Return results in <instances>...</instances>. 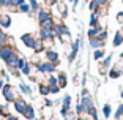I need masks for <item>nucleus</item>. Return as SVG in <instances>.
<instances>
[{
    "label": "nucleus",
    "instance_id": "1",
    "mask_svg": "<svg viewBox=\"0 0 123 120\" xmlns=\"http://www.w3.org/2000/svg\"><path fill=\"white\" fill-rule=\"evenodd\" d=\"M55 68H57V65L47 62V60L43 62V63H36V69H38L40 73H54Z\"/></svg>",
    "mask_w": 123,
    "mask_h": 120
},
{
    "label": "nucleus",
    "instance_id": "2",
    "mask_svg": "<svg viewBox=\"0 0 123 120\" xmlns=\"http://www.w3.org/2000/svg\"><path fill=\"white\" fill-rule=\"evenodd\" d=\"M2 95H3V98L6 100L8 103L14 101V92H13V87H11V84H5L3 88H2Z\"/></svg>",
    "mask_w": 123,
    "mask_h": 120
},
{
    "label": "nucleus",
    "instance_id": "3",
    "mask_svg": "<svg viewBox=\"0 0 123 120\" xmlns=\"http://www.w3.org/2000/svg\"><path fill=\"white\" fill-rule=\"evenodd\" d=\"M11 54H14V47L11 46V44H5V46L0 47V60H6Z\"/></svg>",
    "mask_w": 123,
    "mask_h": 120
},
{
    "label": "nucleus",
    "instance_id": "4",
    "mask_svg": "<svg viewBox=\"0 0 123 120\" xmlns=\"http://www.w3.org/2000/svg\"><path fill=\"white\" fill-rule=\"evenodd\" d=\"M69 109H71V95H65L63 96V100H62V115L66 117V114L69 112Z\"/></svg>",
    "mask_w": 123,
    "mask_h": 120
},
{
    "label": "nucleus",
    "instance_id": "5",
    "mask_svg": "<svg viewBox=\"0 0 123 120\" xmlns=\"http://www.w3.org/2000/svg\"><path fill=\"white\" fill-rule=\"evenodd\" d=\"M21 41L24 43L25 47H30V49H33V47H35V43H36L35 37H33L32 33H24V35L21 37Z\"/></svg>",
    "mask_w": 123,
    "mask_h": 120
},
{
    "label": "nucleus",
    "instance_id": "6",
    "mask_svg": "<svg viewBox=\"0 0 123 120\" xmlns=\"http://www.w3.org/2000/svg\"><path fill=\"white\" fill-rule=\"evenodd\" d=\"M18 60H19V55L16 54H11L10 57L5 60V63H6V66H8V69H14V68H18Z\"/></svg>",
    "mask_w": 123,
    "mask_h": 120
},
{
    "label": "nucleus",
    "instance_id": "7",
    "mask_svg": "<svg viewBox=\"0 0 123 120\" xmlns=\"http://www.w3.org/2000/svg\"><path fill=\"white\" fill-rule=\"evenodd\" d=\"M40 38H41L43 41H52L55 37H54V32H52V29H41Z\"/></svg>",
    "mask_w": 123,
    "mask_h": 120
},
{
    "label": "nucleus",
    "instance_id": "8",
    "mask_svg": "<svg viewBox=\"0 0 123 120\" xmlns=\"http://www.w3.org/2000/svg\"><path fill=\"white\" fill-rule=\"evenodd\" d=\"M13 104H14L16 112H19V114H24V111H25V107H27V103L22 98H16L14 101H13Z\"/></svg>",
    "mask_w": 123,
    "mask_h": 120
},
{
    "label": "nucleus",
    "instance_id": "9",
    "mask_svg": "<svg viewBox=\"0 0 123 120\" xmlns=\"http://www.w3.org/2000/svg\"><path fill=\"white\" fill-rule=\"evenodd\" d=\"M46 60H47V62H51V63H54V65H58V63H60V60H58V52L46 51Z\"/></svg>",
    "mask_w": 123,
    "mask_h": 120
},
{
    "label": "nucleus",
    "instance_id": "10",
    "mask_svg": "<svg viewBox=\"0 0 123 120\" xmlns=\"http://www.w3.org/2000/svg\"><path fill=\"white\" fill-rule=\"evenodd\" d=\"M79 47H80V38H77V40L74 41V44H73L71 54H69V57H68L69 62H73V60H74V58L77 57V51H79Z\"/></svg>",
    "mask_w": 123,
    "mask_h": 120
},
{
    "label": "nucleus",
    "instance_id": "11",
    "mask_svg": "<svg viewBox=\"0 0 123 120\" xmlns=\"http://www.w3.org/2000/svg\"><path fill=\"white\" fill-rule=\"evenodd\" d=\"M49 18H52L51 16V11H47V10H38V13H36V19L40 22H43V21H46V19H49Z\"/></svg>",
    "mask_w": 123,
    "mask_h": 120
},
{
    "label": "nucleus",
    "instance_id": "12",
    "mask_svg": "<svg viewBox=\"0 0 123 120\" xmlns=\"http://www.w3.org/2000/svg\"><path fill=\"white\" fill-rule=\"evenodd\" d=\"M0 27H2V29L11 27V18L8 14H0Z\"/></svg>",
    "mask_w": 123,
    "mask_h": 120
},
{
    "label": "nucleus",
    "instance_id": "13",
    "mask_svg": "<svg viewBox=\"0 0 123 120\" xmlns=\"http://www.w3.org/2000/svg\"><path fill=\"white\" fill-rule=\"evenodd\" d=\"M57 81H58V85H60V88H65L66 85H68V77H66V73H58L57 76Z\"/></svg>",
    "mask_w": 123,
    "mask_h": 120
},
{
    "label": "nucleus",
    "instance_id": "14",
    "mask_svg": "<svg viewBox=\"0 0 123 120\" xmlns=\"http://www.w3.org/2000/svg\"><path fill=\"white\" fill-rule=\"evenodd\" d=\"M22 115L25 117L27 120H33V119H35V109H33V106L27 104V107H25V111H24Z\"/></svg>",
    "mask_w": 123,
    "mask_h": 120
},
{
    "label": "nucleus",
    "instance_id": "15",
    "mask_svg": "<svg viewBox=\"0 0 123 120\" xmlns=\"http://www.w3.org/2000/svg\"><path fill=\"white\" fill-rule=\"evenodd\" d=\"M103 46H104V41H101L98 37L90 38V47L92 49H99V47H103Z\"/></svg>",
    "mask_w": 123,
    "mask_h": 120
},
{
    "label": "nucleus",
    "instance_id": "16",
    "mask_svg": "<svg viewBox=\"0 0 123 120\" xmlns=\"http://www.w3.org/2000/svg\"><path fill=\"white\" fill-rule=\"evenodd\" d=\"M112 44H114V46H120V44H123V33L122 32H120V30H118V32H115V35H114V40H112Z\"/></svg>",
    "mask_w": 123,
    "mask_h": 120
},
{
    "label": "nucleus",
    "instance_id": "17",
    "mask_svg": "<svg viewBox=\"0 0 123 120\" xmlns=\"http://www.w3.org/2000/svg\"><path fill=\"white\" fill-rule=\"evenodd\" d=\"M106 57V52H104V49L103 47H99V49H95V52H93V58L95 60H103V58Z\"/></svg>",
    "mask_w": 123,
    "mask_h": 120
},
{
    "label": "nucleus",
    "instance_id": "18",
    "mask_svg": "<svg viewBox=\"0 0 123 120\" xmlns=\"http://www.w3.org/2000/svg\"><path fill=\"white\" fill-rule=\"evenodd\" d=\"M52 32H54V37L57 38V40L62 41V24H54V27H52Z\"/></svg>",
    "mask_w": 123,
    "mask_h": 120
},
{
    "label": "nucleus",
    "instance_id": "19",
    "mask_svg": "<svg viewBox=\"0 0 123 120\" xmlns=\"http://www.w3.org/2000/svg\"><path fill=\"white\" fill-rule=\"evenodd\" d=\"M111 62H112V54L103 58V62H101V68H103V71L109 69V66H111Z\"/></svg>",
    "mask_w": 123,
    "mask_h": 120
},
{
    "label": "nucleus",
    "instance_id": "20",
    "mask_svg": "<svg viewBox=\"0 0 123 120\" xmlns=\"http://www.w3.org/2000/svg\"><path fill=\"white\" fill-rule=\"evenodd\" d=\"M101 27L98 25V27H90V30H88V38H95V37H98V35H99V32H101Z\"/></svg>",
    "mask_w": 123,
    "mask_h": 120
},
{
    "label": "nucleus",
    "instance_id": "21",
    "mask_svg": "<svg viewBox=\"0 0 123 120\" xmlns=\"http://www.w3.org/2000/svg\"><path fill=\"white\" fill-rule=\"evenodd\" d=\"M54 19L52 18H49V19H46V21H43V22H40V25H41V29H52L54 27Z\"/></svg>",
    "mask_w": 123,
    "mask_h": 120
},
{
    "label": "nucleus",
    "instance_id": "22",
    "mask_svg": "<svg viewBox=\"0 0 123 120\" xmlns=\"http://www.w3.org/2000/svg\"><path fill=\"white\" fill-rule=\"evenodd\" d=\"M80 103L84 104V107H85V109H88V107H92V106H93V101H92L90 95H87V96H82V100H80Z\"/></svg>",
    "mask_w": 123,
    "mask_h": 120
},
{
    "label": "nucleus",
    "instance_id": "23",
    "mask_svg": "<svg viewBox=\"0 0 123 120\" xmlns=\"http://www.w3.org/2000/svg\"><path fill=\"white\" fill-rule=\"evenodd\" d=\"M33 51H35L36 54H40V52H43V51H44V41L41 40V38L35 43V47H33Z\"/></svg>",
    "mask_w": 123,
    "mask_h": 120
},
{
    "label": "nucleus",
    "instance_id": "24",
    "mask_svg": "<svg viewBox=\"0 0 123 120\" xmlns=\"http://www.w3.org/2000/svg\"><path fill=\"white\" fill-rule=\"evenodd\" d=\"M107 74H109V77H111V79H117V77L122 76V71H120L118 68H111Z\"/></svg>",
    "mask_w": 123,
    "mask_h": 120
},
{
    "label": "nucleus",
    "instance_id": "25",
    "mask_svg": "<svg viewBox=\"0 0 123 120\" xmlns=\"http://www.w3.org/2000/svg\"><path fill=\"white\" fill-rule=\"evenodd\" d=\"M19 90H21L24 95H32V88H30L27 84H24V82H19Z\"/></svg>",
    "mask_w": 123,
    "mask_h": 120
},
{
    "label": "nucleus",
    "instance_id": "26",
    "mask_svg": "<svg viewBox=\"0 0 123 120\" xmlns=\"http://www.w3.org/2000/svg\"><path fill=\"white\" fill-rule=\"evenodd\" d=\"M18 11H21V13H25V14H29L30 11H32V8H30V5H29V3H25V2H24L22 5H19V6H18Z\"/></svg>",
    "mask_w": 123,
    "mask_h": 120
},
{
    "label": "nucleus",
    "instance_id": "27",
    "mask_svg": "<svg viewBox=\"0 0 123 120\" xmlns=\"http://www.w3.org/2000/svg\"><path fill=\"white\" fill-rule=\"evenodd\" d=\"M38 90H40V93H41V95H44V96H46V95H49V85H47V84H43V82H41L40 85H38Z\"/></svg>",
    "mask_w": 123,
    "mask_h": 120
},
{
    "label": "nucleus",
    "instance_id": "28",
    "mask_svg": "<svg viewBox=\"0 0 123 120\" xmlns=\"http://www.w3.org/2000/svg\"><path fill=\"white\" fill-rule=\"evenodd\" d=\"M58 11H60V18H66L68 14V8L65 3H58Z\"/></svg>",
    "mask_w": 123,
    "mask_h": 120
},
{
    "label": "nucleus",
    "instance_id": "29",
    "mask_svg": "<svg viewBox=\"0 0 123 120\" xmlns=\"http://www.w3.org/2000/svg\"><path fill=\"white\" fill-rule=\"evenodd\" d=\"M6 41H8V35L2 29H0V47L5 46V44H6Z\"/></svg>",
    "mask_w": 123,
    "mask_h": 120
},
{
    "label": "nucleus",
    "instance_id": "30",
    "mask_svg": "<svg viewBox=\"0 0 123 120\" xmlns=\"http://www.w3.org/2000/svg\"><path fill=\"white\" fill-rule=\"evenodd\" d=\"M30 73H32V66H30V63H25L24 68L21 69V74H24V76H30Z\"/></svg>",
    "mask_w": 123,
    "mask_h": 120
},
{
    "label": "nucleus",
    "instance_id": "31",
    "mask_svg": "<svg viewBox=\"0 0 123 120\" xmlns=\"http://www.w3.org/2000/svg\"><path fill=\"white\" fill-rule=\"evenodd\" d=\"M76 114H77V115H84V114H87V109L84 107L82 103H79V104L76 106Z\"/></svg>",
    "mask_w": 123,
    "mask_h": 120
},
{
    "label": "nucleus",
    "instance_id": "32",
    "mask_svg": "<svg viewBox=\"0 0 123 120\" xmlns=\"http://www.w3.org/2000/svg\"><path fill=\"white\" fill-rule=\"evenodd\" d=\"M98 24H99V19H98V16L95 14V13H92V18H90V27H98Z\"/></svg>",
    "mask_w": 123,
    "mask_h": 120
},
{
    "label": "nucleus",
    "instance_id": "33",
    "mask_svg": "<svg viewBox=\"0 0 123 120\" xmlns=\"http://www.w3.org/2000/svg\"><path fill=\"white\" fill-rule=\"evenodd\" d=\"M29 5H30V8H32V11H35V13H38V10H40V5H38V0H29Z\"/></svg>",
    "mask_w": 123,
    "mask_h": 120
},
{
    "label": "nucleus",
    "instance_id": "34",
    "mask_svg": "<svg viewBox=\"0 0 123 120\" xmlns=\"http://www.w3.org/2000/svg\"><path fill=\"white\" fill-rule=\"evenodd\" d=\"M111 112H112V109H111V104H104V106H103V114H104L106 119H109V117H111Z\"/></svg>",
    "mask_w": 123,
    "mask_h": 120
},
{
    "label": "nucleus",
    "instance_id": "35",
    "mask_svg": "<svg viewBox=\"0 0 123 120\" xmlns=\"http://www.w3.org/2000/svg\"><path fill=\"white\" fill-rule=\"evenodd\" d=\"M47 85L49 87H54V85H58V81L55 76H49V81H47Z\"/></svg>",
    "mask_w": 123,
    "mask_h": 120
},
{
    "label": "nucleus",
    "instance_id": "36",
    "mask_svg": "<svg viewBox=\"0 0 123 120\" xmlns=\"http://www.w3.org/2000/svg\"><path fill=\"white\" fill-rule=\"evenodd\" d=\"M88 8H90V11H92V13H95V11H96L99 6H98V3L95 2V0H90V3H88Z\"/></svg>",
    "mask_w": 123,
    "mask_h": 120
},
{
    "label": "nucleus",
    "instance_id": "37",
    "mask_svg": "<svg viewBox=\"0 0 123 120\" xmlns=\"http://www.w3.org/2000/svg\"><path fill=\"white\" fill-rule=\"evenodd\" d=\"M25 63H27V62H25V58L19 55V60H18V69H19V71L24 68V65H25Z\"/></svg>",
    "mask_w": 123,
    "mask_h": 120
},
{
    "label": "nucleus",
    "instance_id": "38",
    "mask_svg": "<svg viewBox=\"0 0 123 120\" xmlns=\"http://www.w3.org/2000/svg\"><path fill=\"white\" fill-rule=\"evenodd\" d=\"M122 117H123V104H120V106H118V109H117V112H115V119L120 120Z\"/></svg>",
    "mask_w": 123,
    "mask_h": 120
},
{
    "label": "nucleus",
    "instance_id": "39",
    "mask_svg": "<svg viewBox=\"0 0 123 120\" xmlns=\"http://www.w3.org/2000/svg\"><path fill=\"white\" fill-rule=\"evenodd\" d=\"M10 2V6H19V5H22L25 0H8Z\"/></svg>",
    "mask_w": 123,
    "mask_h": 120
},
{
    "label": "nucleus",
    "instance_id": "40",
    "mask_svg": "<svg viewBox=\"0 0 123 120\" xmlns=\"http://www.w3.org/2000/svg\"><path fill=\"white\" fill-rule=\"evenodd\" d=\"M62 88H60V85H54V87H49V93H52V95H55V93H58Z\"/></svg>",
    "mask_w": 123,
    "mask_h": 120
},
{
    "label": "nucleus",
    "instance_id": "41",
    "mask_svg": "<svg viewBox=\"0 0 123 120\" xmlns=\"http://www.w3.org/2000/svg\"><path fill=\"white\" fill-rule=\"evenodd\" d=\"M58 3V0H44V5L46 6H55Z\"/></svg>",
    "mask_w": 123,
    "mask_h": 120
},
{
    "label": "nucleus",
    "instance_id": "42",
    "mask_svg": "<svg viewBox=\"0 0 123 120\" xmlns=\"http://www.w3.org/2000/svg\"><path fill=\"white\" fill-rule=\"evenodd\" d=\"M98 38H99L101 41H106V40H107V32L101 30V32H99V35H98Z\"/></svg>",
    "mask_w": 123,
    "mask_h": 120
},
{
    "label": "nucleus",
    "instance_id": "43",
    "mask_svg": "<svg viewBox=\"0 0 123 120\" xmlns=\"http://www.w3.org/2000/svg\"><path fill=\"white\" fill-rule=\"evenodd\" d=\"M115 19H117V22H120V24H123V11H118V13H117Z\"/></svg>",
    "mask_w": 123,
    "mask_h": 120
},
{
    "label": "nucleus",
    "instance_id": "44",
    "mask_svg": "<svg viewBox=\"0 0 123 120\" xmlns=\"http://www.w3.org/2000/svg\"><path fill=\"white\" fill-rule=\"evenodd\" d=\"M95 2L98 3V6H106L109 3V0H95Z\"/></svg>",
    "mask_w": 123,
    "mask_h": 120
},
{
    "label": "nucleus",
    "instance_id": "45",
    "mask_svg": "<svg viewBox=\"0 0 123 120\" xmlns=\"http://www.w3.org/2000/svg\"><path fill=\"white\" fill-rule=\"evenodd\" d=\"M44 104H46V106H47V107H51V106H52V104H54V103H52V101H51V100H47V98H46V101H44Z\"/></svg>",
    "mask_w": 123,
    "mask_h": 120
},
{
    "label": "nucleus",
    "instance_id": "46",
    "mask_svg": "<svg viewBox=\"0 0 123 120\" xmlns=\"http://www.w3.org/2000/svg\"><path fill=\"white\" fill-rule=\"evenodd\" d=\"M3 85H5V81L0 79V95H2V88H3Z\"/></svg>",
    "mask_w": 123,
    "mask_h": 120
},
{
    "label": "nucleus",
    "instance_id": "47",
    "mask_svg": "<svg viewBox=\"0 0 123 120\" xmlns=\"http://www.w3.org/2000/svg\"><path fill=\"white\" fill-rule=\"evenodd\" d=\"M87 95H90V93H88L87 88H84V90H82V96H87Z\"/></svg>",
    "mask_w": 123,
    "mask_h": 120
},
{
    "label": "nucleus",
    "instance_id": "48",
    "mask_svg": "<svg viewBox=\"0 0 123 120\" xmlns=\"http://www.w3.org/2000/svg\"><path fill=\"white\" fill-rule=\"evenodd\" d=\"M6 120H18V119H16V117H13V115H8Z\"/></svg>",
    "mask_w": 123,
    "mask_h": 120
},
{
    "label": "nucleus",
    "instance_id": "49",
    "mask_svg": "<svg viewBox=\"0 0 123 120\" xmlns=\"http://www.w3.org/2000/svg\"><path fill=\"white\" fill-rule=\"evenodd\" d=\"M77 3H79V0H74V2H73V5H74V6H77Z\"/></svg>",
    "mask_w": 123,
    "mask_h": 120
},
{
    "label": "nucleus",
    "instance_id": "50",
    "mask_svg": "<svg viewBox=\"0 0 123 120\" xmlns=\"http://www.w3.org/2000/svg\"><path fill=\"white\" fill-rule=\"evenodd\" d=\"M120 58H122V60H123V52H122V54H120Z\"/></svg>",
    "mask_w": 123,
    "mask_h": 120
},
{
    "label": "nucleus",
    "instance_id": "51",
    "mask_svg": "<svg viewBox=\"0 0 123 120\" xmlns=\"http://www.w3.org/2000/svg\"><path fill=\"white\" fill-rule=\"evenodd\" d=\"M120 96H122V98H123V90H122V93H120Z\"/></svg>",
    "mask_w": 123,
    "mask_h": 120
},
{
    "label": "nucleus",
    "instance_id": "52",
    "mask_svg": "<svg viewBox=\"0 0 123 120\" xmlns=\"http://www.w3.org/2000/svg\"><path fill=\"white\" fill-rule=\"evenodd\" d=\"M68 2H71V3H73V2H74V0H68Z\"/></svg>",
    "mask_w": 123,
    "mask_h": 120
},
{
    "label": "nucleus",
    "instance_id": "53",
    "mask_svg": "<svg viewBox=\"0 0 123 120\" xmlns=\"http://www.w3.org/2000/svg\"><path fill=\"white\" fill-rule=\"evenodd\" d=\"M0 79H2V74H0Z\"/></svg>",
    "mask_w": 123,
    "mask_h": 120
},
{
    "label": "nucleus",
    "instance_id": "54",
    "mask_svg": "<svg viewBox=\"0 0 123 120\" xmlns=\"http://www.w3.org/2000/svg\"><path fill=\"white\" fill-rule=\"evenodd\" d=\"M122 76H123V71H122Z\"/></svg>",
    "mask_w": 123,
    "mask_h": 120
},
{
    "label": "nucleus",
    "instance_id": "55",
    "mask_svg": "<svg viewBox=\"0 0 123 120\" xmlns=\"http://www.w3.org/2000/svg\"><path fill=\"white\" fill-rule=\"evenodd\" d=\"M85 2H88V0H85Z\"/></svg>",
    "mask_w": 123,
    "mask_h": 120
},
{
    "label": "nucleus",
    "instance_id": "56",
    "mask_svg": "<svg viewBox=\"0 0 123 120\" xmlns=\"http://www.w3.org/2000/svg\"><path fill=\"white\" fill-rule=\"evenodd\" d=\"M65 120H68V119H65Z\"/></svg>",
    "mask_w": 123,
    "mask_h": 120
},
{
    "label": "nucleus",
    "instance_id": "57",
    "mask_svg": "<svg viewBox=\"0 0 123 120\" xmlns=\"http://www.w3.org/2000/svg\"><path fill=\"white\" fill-rule=\"evenodd\" d=\"M122 2H123V0H122Z\"/></svg>",
    "mask_w": 123,
    "mask_h": 120
},
{
    "label": "nucleus",
    "instance_id": "58",
    "mask_svg": "<svg viewBox=\"0 0 123 120\" xmlns=\"http://www.w3.org/2000/svg\"><path fill=\"white\" fill-rule=\"evenodd\" d=\"M115 120H117V119H115Z\"/></svg>",
    "mask_w": 123,
    "mask_h": 120
}]
</instances>
